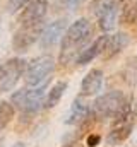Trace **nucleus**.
<instances>
[{
	"instance_id": "obj_23",
	"label": "nucleus",
	"mask_w": 137,
	"mask_h": 147,
	"mask_svg": "<svg viewBox=\"0 0 137 147\" xmlns=\"http://www.w3.org/2000/svg\"><path fill=\"white\" fill-rule=\"evenodd\" d=\"M0 147H2V142H0Z\"/></svg>"
},
{
	"instance_id": "obj_14",
	"label": "nucleus",
	"mask_w": 137,
	"mask_h": 147,
	"mask_svg": "<svg viewBox=\"0 0 137 147\" xmlns=\"http://www.w3.org/2000/svg\"><path fill=\"white\" fill-rule=\"evenodd\" d=\"M65 89H67V82H65V80L57 82V84L50 89V92H48V96H46V103H45V106H46V108H53V106H57L58 101L62 99Z\"/></svg>"
},
{
	"instance_id": "obj_5",
	"label": "nucleus",
	"mask_w": 137,
	"mask_h": 147,
	"mask_svg": "<svg viewBox=\"0 0 137 147\" xmlns=\"http://www.w3.org/2000/svg\"><path fill=\"white\" fill-rule=\"evenodd\" d=\"M26 70V62L22 58H10L3 65H0V92H7L14 89L17 80Z\"/></svg>"
},
{
	"instance_id": "obj_21",
	"label": "nucleus",
	"mask_w": 137,
	"mask_h": 147,
	"mask_svg": "<svg viewBox=\"0 0 137 147\" xmlns=\"http://www.w3.org/2000/svg\"><path fill=\"white\" fill-rule=\"evenodd\" d=\"M132 108L136 110V115H137V99H136V105H132Z\"/></svg>"
},
{
	"instance_id": "obj_19",
	"label": "nucleus",
	"mask_w": 137,
	"mask_h": 147,
	"mask_svg": "<svg viewBox=\"0 0 137 147\" xmlns=\"http://www.w3.org/2000/svg\"><path fill=\"white\" fill-rule=\"evenodd\" d=\"M28 2H31V0H9V9H10L12 12H16V10H19L21 7H24Z\"/></svg>"
},
{
	"instance_id": "obj_6",
	"label": "nucleus",
	"mask_w": 137,
	"mask_h": 147,
	"mask_svg": "<svg viewBox=\"0 0 137 147\" xmlns=\"http://www.w3.org/2000/svg\"><path fill=\"white\" fill-rule=\"evenodd\" d=\"M43 33V22H34V24H24L14 36V50L16 51H26L31 45L36 43V39Z\"/></svg>"
},
{
	"instance_id": "obj_17",
	"label": "nucleus",
	"mask_w": 137,
	"mask_h": 147,
	"mask_svg": "<svg viewBox=\"0 0 137 147\" xmlns=\"http://www.w3.org/2000/svg\"><path fill=\"white\" fill-rule=\"evenodd\" d=\"M14 118V106L7 101L0 103V130L9 125V121Z\"/></svg>"
},
{
	"instance_id": "obj_1",
	"label": "nucleus",
	"mask_w": 137,
	"mask_h": 147,
	"mask_svg": "<svg viewBox=\"0 0 137 147\" xmlns=\"http://www.w3.org/2000/svg\"><path fill=\"white\" fill-rule=\"evenodd\" d=\"M91 22L87 19H77L72 22L64 34L62 39V51H60V63H68L70 60L77 58V55L82 51L81 48L89 41L91 38Z\"/></svg>"
},
{
	"instance_id": "obj_4",
	"label": "nucleus",
	"mask_w": 137,
	"mask_h": 147,
	"mask_svg": "<svg viewBox=\"0 0 137 147\" xmlns=\"http://www.w3.org/2000/svg\"><path fill=\"white\" fill-rule=\"evenodd\" d=\"M125 98L120 91H110L106 94L100 96L96 101H94V106H93V115L96 118H110V116H115L117 111L122 108Z\"/></svg>"
},
{
	"instance_id": "obj_7",
	"label": "nucleus",
	"mask_w": 137,
	"mask_h": 147,
	"mask_svg": "<svg viewBox=\"0 0 137 147\" xmlns=\"http://www.w3.org/2000/svg\"><path fill=\"white\" fill-rule=\"evenodd\" d=\"M123 2L125 0H110L103 7V12L100 16V28H101L103 33H108V31L115 29V26L118 22V17H120V12L123 9Z\"/></svg>"
},
{
	"instance_id": "obj_18",
	"label": "nucleus",
	"mask_w": 137,
	"mask_h": 147,
	"mask_svg": "<svg viewBox=\"0 0 137 147\" xmlns=\"http://www.w3.org/2000/svg\"><path fill=\"white\" fill-rule=\"evenodd\" d=\"M62 2V5L68 9V10H75V9H79L82 3H84V0H60Z\"/></svg>"
},
{
	"instance_id": "obj_11",
	"label": "nucleus",
	"mask_w": 137,
	"mask_h": 147,
	"mask_svg": "<svg viewBox=\"0 0 137 147\" xmlns=\"http://www.w3.org/2000/svg\"><path fill=\"white\" fill-rule=\"evenodd\" d=\"M101 86H103V70L101 69H93L82 79L81 94L82 96H93L101 89Z\"/></svg>"
},
{
	"instance_id": "obj_12",
	"label": "nucleus",
	"mask_w": 137,
	"mask_h": 147,
	"mask_svg": "<svg viewBox=\"0 0 137 147\" xmlns=\"http://www.w3.org/2000/svg\"><path fill=\"white\" fill-rule=\"evenodd\" d=\"M129 45V36L125 33H118L115 36H108V41H106V46L103 50V57L108 60L111 57H115L117 53H120L125 46Z\"/></svg>"
},
{
	"instance_id": "obj_2",
	"label": "nucleus",
	"mask_w": 137,
	"mask_h": 147,
	"mask_svg": "<svg viewBox=\"0 0 137 147\" xmlns=\"http://www.w3.org/2000/svg\"><path fill=\"white\" fill-rule=\"evenodd\" d=\"M55 70V60L52 55H41L38 58H34L33 62L28 65L26 74H24V80L29 87H39L43 84H46L48 77Z\"/></svg>"
},
{
	"instance_id": "obj_13",
	"label": "nucleus",
	"mask_w": 137,
	"mask_h": 147,
	"mask_svg": "<svg viewBox=\"0 0 137 147\" xmlns=\"http://www.w3.org/2000/svg\"><path fill=\"white\" fill-rule=\"evenodd\" d=\"M89 113H91V108H89L87 105L81 103V99H75V103H74V106H72V113H70V116H68L67 123H70V125L81 123V121H84V120L87 118Z\"/></svg>"
},
{
	"instance_id": "obj_3",
	"label": "nucleus",
	"mask_w": 137,
	"mask_h": 147,
	"mask_svg": "<svg viewBox=\"0 0 137 147\" xmlns=\"http://www.w3.org/2000/svg\"><path fill=\"white\" fill-rule=\"evenodd\" d=\"M45 87L46 84L34 87V89H21L12 94V105H16L21 111L34 113L41 108L43 98H45Z\"/></svg>"
},
{
	"instance_id": "obj_22",
	"label": "nucleus",
	"mask_w": 137,
	"mask_h": 147,
	"mask_svg": "<svg viewBox=\"0 0 137 147\" xmlns=\"http://www.w3.org/2000/svg\"><path fill=\"white\" fill-rule=\"evenodd\" d=\"M14 147H26V146H24V144H16Z\"/></svg>"
},
{
	"instance_id": "obj_9",
	"label": "nucleus",
	"mask_w": 137,
	"mask_h": 147,
	"mask_svg": "<svg viewBox=\"0 0 137 147\" xmlns=\"http://www.w3.org/2000/svg\"><path fill=\"white\" fill-rule=\"evenodd\" d=\"M67 28V21L65 19H58L55 22H50V26H46L41 33V46L43 48H50L55 43H58V39L64 36V31Z\"/></svg>"
},
{
	"instance_id": "obj_15",
	"label": "nucleus",
	"mask_w": 137,
	"mask_h": 147,
	"mask_svg": "<svg viewBox=\"0 0 137 147\" xmlns=\"http://www.w3.org/2000/svg\"><path fill=\"white\" fill-rule=\"evenodd\" d=\"M122 22L123 24H137V0H125L122 9Z\"/></svg>"
},
{
	"instance_id": "obj_20",
	"label": "nucleus",
	"mask_w": 137,
	"mask_h": 147,
	"mask_svg": "<svg viewBox=\"0 0 137 147\" xmlns=\"http://www.w3.org/2000/svg\"><path fill=\"white\" fill-rule=\"evenodd\" d=\"M100 140H101V137H100V135H89L86 142H87V146H89V147H96L98 144H100Z\"/></svg>"
},
{
	"instance_id": "obj_16",
	"label": "nucleus",
	"mask_w": 137,
	"mask_h": 147,
	"mask_svg": "<svg viewBox=\"0 0 137 147\" xmlns=\"http://www.w3.org/2000/svg\"><path fill=\"white\" fill-rule=\"evenodd\" d=\"M132 132V123H125V125H117L113 127V132L110 134V142L117 144V142H122L125 140Z\"/></svg>"
},
{
	"instance_id": "obj_10",
	"label": "nucleus",
	"mask_w": 137,
	"mask_h": 147,
	"mask_svg": "<svg viewBox=\"0 0 137 147\" xmlns=\"http://www.w3.org/2000/svg\"><path fill=\"white\" fill-rule=\"evenodd\" d=\"M106 41H108V36H106V34L100 36L93 45H91V46H87L86 50H82V51L77 55L75 62H77L79 65H86V63L93 62L98 55H101L103 53V50H104V46H106Z\"/></svg>"
},
{
	"instance_id": "obj_8",
	"label": "nucleus",
	"mask_w": 137,
	"mask_h": 147,
	"mask_svg": "<svg viewBox=\"0 0 137 147\" xmlns=\"http://www.w3.org/2000/svg\"><path fill=\"white\" fill-rule=\"evenodd\" d=\"M46 12H48V0H33L19 14V22H21V26L43 22V17L46 16Z\"/></svg>"
}]
</instances>
